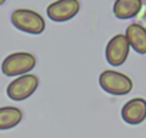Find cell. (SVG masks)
I'll list each match as a JSON object with an SVG mask.
<instances>
[{
    "mask_svg": "<svg viewBox=\"0 0 146 138\" xmlns=\"http://www.w3.org/2000/svg\"><path fill=\"white\" fill-rule=\"evenodd\" d=\"M37 85H39L37 76H35L32 74H25V75L16 78L15 81H12L9 84L6 92L10 99L23 101L35 94V91L37 89Z\"/></svg>",
    "mask_w": 146,
    "mask_h": 138,
    "instance_id": "4",
    "label": "cell"
},
{
    "mask_svg": "<svg viewBox=\"0 0 146 138\" xmlns=\"http://www.w3.org/2000/svg\"><path fill=\"white\" fill-rule=\"evenodd\" d=\"M126 39L129 46L139 55L146 53V27L139 23H130L126 27Z\"/></svg>",
    "mask_w": 146,
    "mask_h": 138,
    "instance_id": "8",
    "label": "cell"
},
{
    "mask_svg": "<svg viewBox=\"0 0 146 138\" xmlns=\"http://www.w3.org/2000/svg\"><path fill=\"white\" fill-rule=\"evenodd\" d=\"M142 9V0H116L113 5V15L120 19H132Z\"/></svg>",
    "mask_w": 146,
    "mask_h": 138,
    "instance_id": "9",
    "label": "cell"
},
{
    "mask_svg": "<svg viewBox=\"0 0 146 138\" xmlns=\"http://www.w3.org/2000/svg\"><path fill=\"white\" fill-rule=\"evenodd\" d=\"M36 65V58L27 52H16L9 56L2 63V72L6 76H22L30 72Z\"/></svg>",
    "mask_w": 146,
    "mask_h": 138,
    "instance_id": "2",
    "label": "cell"
},
{
    "mask_svg": "<svg viewBox=\"0 0 146 138\" xmlns=\"http://www.w3.org/2000/svg\"><path fill=\"white\" fill-rule=\"evenodd\" d=\"M12 23L16 29L30 33V35H40L43 33L46 23L42 15L30 9H17L12 13Z\"/></svg>",
    "mask_w": 146,
    "mask_h": 138,
    "instance_id": "1",
    "label": "cell"
},
{
    "mask_svg": "<svg viewBox=\"0 0 146 138\" xmlns=\"http://www.w3.org/2000/svg\"><path fill=\"white\" fill-rule=\"evenodd\" d=\"M100 88L110 95H126L132 91L133 82L132 79L117 71H105L99 76Z\"/></svg>",
    "mask_w": 146,
    "mask_h": 138,
    "instance_id": "3",
    "label": "cell"
},
{
    "mask_svg": "<svg viewBox=\"0 0 146 138\" xmlns=\"http://www.w3.org/2000/svg\"><path fill=\"white\" fill-rule=\"evenodd\" d=\"M23 112L16 107H2L0 108V129H10L20 124Z\"/></svg>",
    "mask_w": 146,
    "mask_h": 138,
    "instance_id": "10",
    "label": "cell"
},
{
    "mask_svg": "<svg viewBox=\"0 0 146 138\" xmlns=\"http://www.w3.org/2000/svg\"><path fill=\"white\" fill-rule=\"evenodd\" d=\"M122 119L129 125L142 124L146 119V99L133 98L127 101L122 108Z\"/></svg>",
    "mask_w": 146,
    "mask_h": 138,
    "instance_id": "7",
    "label": "cell"
},
{
    "mask_svg": "<svg viewBox=\"0 0 146 138\" xmlns=\"http://www.w3.org/2000/svg\"><path fill=\"white\" fill-rule=\"evenodd\" d=\"M5 2H6V0H0V6H2V5H3Z\"/></svg>",
    "mask_w": 146,
    "mask_h": 138,
    "instance_id": "11",
    "label": "cell"
},
{
    "mask_svg": "<svg viewBox=\"0 0 146 138\" xmlns=\"http://www.w3.org/2000/svg\"><path fill=\"white\" fill-rule=\"evenodd\" d=\"M129 50H130V46L126 39V35H122V33L115 35L106 46L105 55H106L108 63L112 66L123 65L129 56Z\"/></svg>",
    "mask_w": 146,
    "mask_h": 138,
    "instance_id": "5",
    "label": "cell"
},
{
    "mask_svg": "<svg viewBox=\"0 0 146 138\" xmlns=\"http://www.w3.org/2000/svg\"><path fill=\"white\" fill-rule=\"evenodd\" d=\"M80 10L79 0H57L49 5L47 7V16L50 20L62 23L73 19L78 12Z\"/></svg>",
    "mask_w": 146,
    "mask_h": 138,
    "instance_id": "6",
    "label": "cell"
}]
</instances>
